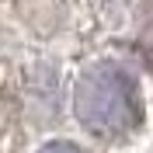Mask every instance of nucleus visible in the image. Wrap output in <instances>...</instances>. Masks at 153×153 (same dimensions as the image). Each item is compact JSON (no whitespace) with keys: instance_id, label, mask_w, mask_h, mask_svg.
<instances>
[{"instance_id":"nucleus-1","label":"nucleus","mask_w":153,"mask_h":153,"mask_svg":"<svg viewBox=\"0 0 153 153\" xmlns=\"http://www.w3.org/2000/svg\"><path fill=\"white\" fill-rule=\"evenodd\" d=\"M139 91L118 66H94L76 84V118L97 136H122L139 122Z\"/></svg>"},{"instance_id":"nucleus-2","label":"nucleus","mask_w":153,"mask_h":153,"mask_svg":"<svg viewBox=\"0 0 153 153\" xmlns=\"http://www.w3.org/2000/svg\"><path fill=\"white\" fill-rule=\"evenodd\" d=\"M42 153H84L80 146H73V143H49Z\"/></svg>"}]
</instances>
